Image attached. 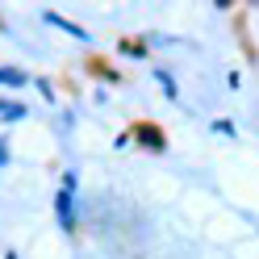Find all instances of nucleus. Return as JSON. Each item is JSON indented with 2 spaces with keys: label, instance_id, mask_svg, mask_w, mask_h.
I'll use <instances>...</instances> for the list:
<instances>
[{
  "label": "nucleus",
  "instance_id": "1",
  "mask_svg": "<svg viewBox=\"0 0 259 259\" xmlns=\"http://www.w3.org/2000/svg\"><path fill=\"white\" fill-rule=\"evenodd\" d=\"M71 188H75V176H63V188H59V197H55V213H59V222L67 226H75V209H71Z\"/></svg>",
  "mask_w": 259,
  "mask_h": 259
},
{
  "label": "nucleus",
  "instance_id": "2",
  "mask_svg": "<svg viewBox=\"0 0 259 259\" xmlns=\"http://www.w3.org/2000/svg\"><path fill=\"white\" fill-rule=\"evenodd\" d=\"M134 134H138L142 142H147V147H151V151H163V130H155V125H138V130H134Z\"/></svg>",
  "mask_w": 259,
  "mask_h": 259
},
{
  "label": "nucleus",
  "instance_id": "3",
  "mask_svg": "<svg viewBox=\"0 0 259 259\" xmlns=\"http://www.w3.org/2000/svg\"><path fill=\"white\" fill-rule=\"evenodd\" d=\"M0 84H5V88H25L29 79H25V71H17V67H0Z\"/></svg>",
  "mask_w": 259,
  "mask_h": 259
},
{
  "label": "nucleus",
  "instance_id": "4",
  "mask_svg": "<svg viewBox=\"0 0 259 259\" xmlns=\"http://www.w3.org/2000/svg\"><path fill=\"white\" fill-rule=\"evenodd\" d=\"M46 21H51V25H63V29H67V34H75V38H84V29H79V25H71L67 17H59V13H46Z\"/></svg>",
  "mask_w": 259,
  "mask_h": 259
},
{
  "label": "nucleus",
  "instance_id": "5",
  "mask_svg": "<svg viewBox=\"0 0 259 259\" xmlns=\"http://www.w3.org/2000/svg\"><path fill=\"white\" fill-rule=\"evenodd\" d=\"M0 113H5L9 121H21V117H25V109H21V105H13V101H0Z\"/></svg>",
  "mask_w": 259,
  "mask_h": 259
}]
</instances>
